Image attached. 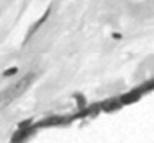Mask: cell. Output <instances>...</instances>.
<instances>
[{
    "label": "cell",
    "mask_w": 154,
    "mask_h": 143,
    "mask_svg": "<svg viewBox=\"0 0 154 143\" xmlns=\"http://www.w3.org/2000/svg\"><path fill=\"white\" fill-rule=\"evenodd\" d=\"M33 79H35V76H33V74H29V76H26L24 79H20L18 82H15L14 85L8 86L5 91L0 92V110H3V109L8 107L12 101H15L18 97H21V95L29 89V86L32 85Z\"/></svg>",
    "instance_id": "1"
},
{
    "label": "cell",
    "mask_w": 154,
    "mask_h": 143,
    "mask_svg": "<svg viewBox=\"0 0 154 143\" xmlns=\"http://www.w3.org/2000/svg\"><path fill=\"white\" fill-rule=\"evenodd\" d=\"M137 98H139V92H130V94H127V95H124V97L121 98V103H124V104H131V103H134Z\"/></svg>",
    "instance_id": "2"
},
{
    "label": "cell",
    "mask_w": 154,
    "mask_h": 143,
    "mask_svg": "<svg viewBox=\"0 0 154 143\" xmlns=\"http://www.w3.org/2000/svg\"><path fill=\"white\" fill-rule=\"evenodd\" d=\"M15 73H17V68H11L5 73V76H11V74H15Z\"/></svg>",
    "instance_id": "3"
}]
</instances>
